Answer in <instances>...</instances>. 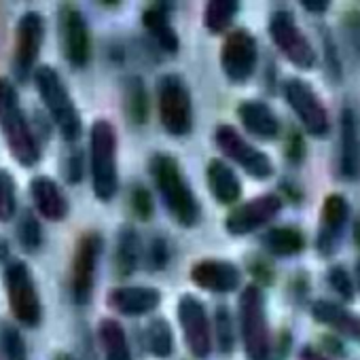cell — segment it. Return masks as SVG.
I'll return each mask as SVG.
<instances>
[{
    "mask_svg": "<svg viewBox=\"0 0 360 360\" xmlns=\"http://www.w3.org/2000/svg\"><path fill=\"white\" fill-rule=\"evenodd\" d=\"M322 37V49H324V64H326V72L330 75L333 81H339L343 77V68H341V58L337 53V45L335 39L328 30L320 32Z\"/></svg>",
    "mask_w": 360,
    "mask_h": 360,
    "instance_id": "obj_39",
    "label": "cell"
},
{
    "mask_svg": "<svg viewBox=\"0 0 360 360\" xmlns=\"http://www.w3.org/2000/svg\"><path fill=\"white\" fill-rule=\"evenodd\" d=\"M242 5L238 0H208L204 5V26L210 34H223L233 24Z\"/></svg>",
    "mask_w": 360,
    "mask_h": 360,
    "instance_id": "obj_30",
    "label": "cell"
},
{
    "mask_svg": "<svg viewBox=\"0 0 360 360\" xmlns=\"http://www.w3.org/2000/svg\"><path fill=\"white\" fill-rule=\"evenodd\" d=\"M89 169L91 189L98 202H112L119 191L117 129L110 121L98 119L89 129Z\"/></svg>",
    "mask_w": 360,
    "mask_h": 360,
    "instance_id": "obj_3",
    "label": "cell"
},
{
    "mask_svg": "<svg viewBox=\"0 0 360 360\" xmlns=\"http://www.w3.org/2000/svg\"><path fill=\"white\" fill-rule=\"evenodd\" d=\"M356 282H358V292H360V259L356 261Z\"/></svg>",
    "mask_w": 360,
    "mask_h": 360,
    "instance_id": "obj_47",
    "label": "cell"
},
{
    "mask_svg": "<svg viewBox=\"0 0 360 360\" xmlns=\"http://www.w3.org/2000/svg\"><path fill=\"white\" fill-rule=\"evenodd\" d=\"M18 242L26 252H37L43 244V229L41 221L32 210H24L20 221H18Z\"/></svg>",
    "mask_w": 360,
    "mask_h": 360,
    "instance_id": "obj_33",
    "label": "cell"
},
{
    "mask_svg": "<svg viewBox=\"0 0 360 360\" xmlns=\"http://www.w3.org/2000/svg\"><path fill=\"white\" fill-rule=\"evenodd\" d=\"M206 180L208 189L217 204L221 206H233L242 198V180L238 178L236 169L223 161V159H210L206 167Z\"/></svg>",
    "mask_w": 360,
    "mask_h": 360,
    "instance_id": "obj_23",
    "label": "cell"
},
{
    "mask_svg": "<svg viewBox=\"0 0 360 360\" xmlns=\"http://www.w3.org/2000/svg\"><path fill=\"white\" fill-rule=\"evenodd\" d=\"M146 345L153 356L167 358L174 352V333L165 318H153L146 326Z\"/></svg>",
    "mask_w": 360,
    "mask_h": 360,
    "instance_id": "obj_31",
    "label": "cell"
},
{
    "mask_svg": "<svg viewBox=\"0 0 360 360\" xmlns=\"http://www.w3.org/2000/svg\"><path fill=\"white\" fill-rule=\"evenodd\" d=\"M83 172H85V155H83L81 146L70 144L64 155V161H62L64 180L68 185H79L83 180Z\"/></svg>",
    "mask_w": 360,
    "mask_h": 360,
    "instance_id": "obj_35",
    "label": "cell"
},
{
    "mask_svg": "<svg viewBox=\"0 0 360 360\" xmlns=\"http://www.w3.org/2000/svg\"><path fill=\"white\" fill-rule=\"evenodd\" d=\"M30 195L37 214H41L49 223H60L68 217L70 204L62 187L49 176H34L30 183Z\"/></svg>",
    "mask_w": 360,
    "mask_h": 360,
    "instance_id": "obj_21",
    "label": "cell"
},
{
    "mask_svg": "<svg viewBox=\"0 0 360 360\" xmlns=\"http://www.w3.org/2000/svg\"><path fill=\"white\" fill-rule=\"evenodd\" d=\"M0 134L22 167H34L41 161V140L22 108L15 83L7 77H0Z\"/></svg>",
    "mask_w": 360,
    "mask_h": 360,
    "instance_id": "obj_2",
    "label": "cell"
},
{
    "mask_svg": "<svg viewBox=\"0 0 360 360\" xmlns=\"http://www.w3.org/2000/svg\"><path fill=\"white\" fill-rule=\"evenodd\" d=\"M142 259V244H140V236L134 227L125 225L119 229L117 236V250H115V267H117V276L121 278H129Z\"/></svg>",
    "mask_w": 360,
    "mask_h": 360,
    "instance_id": "obj_28",
    "label": "cell"
},
{
    "mask_svg": "<svg viewBox=\"0 0 360 360\" xmlns=\"http://www.w3.org/2000/svg\"><path fill=\"white\" fill-rule=\"evenodd\" d=\"M104 250V238L98 231H87L81 236L72 257L70 271V292L77 305H87L94 297L98 263Z\"/></svg>",
    "mask_w": 360,
    "mask_h": 360,
    "instance_id": "obj_11",
    "label": "cell"
},
{
    "mask_svg": "<svg viewBox=\"0 0 360 360\" xmlns=\"http://www.w3.org/2000/svg\"><path fill=\"white\" fill-rule=\"evenodd\" d=\"M328 284L333 288V292L341 299V301H354L356 297V282L352 280L349 271L341 265H335L328 269Z\"/></svg>",
    "mask_w": 360,
    "mask_h": 360,
    "instance_id": "obj_36",
    "label": "cell"
},
{
    "mask_svg": "<svg viewBox=\"0 0 360 360\" xmlns=\"http://www.w3.org/2000/svg\"><path fill=\"white\" fill-rule=\"evenodd\" d=\"M148 172L167 214L180 227H195L202 221V204L191 189L178 159L167 153H157L150 157Z\"/></svg>",
    "mask_w": 360,
    "mask_h": 360,
    "instance_id": "obj_1",
    "label": "cell"
},
{
    "mask_svg": "<svg viewBox=\"0 0 360 360\" xmlns=\"http://www.w3.org/2000/svg\"><path fill=\"white\" fill-rule=\"evenodd\" d=\"M339 174L349 183L360 176V123L349 106L339 117Z\"/></svg>",
    "mask_w": 360,
    "mask_h": 360,
    "instance_id": "obj_19",
    "label": "cell"
},
{
    "mask_svg": "<svg viewBox=\"0 0 360 360\" xmlns=\"http://www.w3.org/2000/svg\"><path fill=\"white\" fill-rule=\"evenodd\" d=\"M284 155L288 159V163L292 165H301L303 159H305V140H303V134L292 129L286 138V146H284Z\"/></svg>",
    "mask_w": 360,
    "mask_h": 360,
    "instance_id": "obj_41",
    "label": "cell"
},
{
    "mask_svg": "<svg viewBox=\"0 0 360 360\" xmlns=\"http://www.w3.org/2000/svg\"><path fill=\"white\" fill-rule=\"evenodd\" d=\"M3 282L15 320L28 328H37L43 320V303L28 263L22 259H9L3 269Z\"/></svg>",
    "mask_w": 360,
    "mask_h": 360,
    "instance_id": "obj_6",
    "label": "cell"
},
{
    "mask_svg": "<svg viewBox=\"0 0 360 360\" xmlns=\"http://www.w3.org/2000/svg\"><path fill=\"white\" fill-rule=\"evenodd\" d=\"M301 7L311 15H324L330 7L328 0H301Z\"/></svg>",
    "mask_w": 360,
    "mask_h": 360,
    "instance_id": "obj_43",
    "label": "cell"
},
{
    "mask_svg": "<svg viewBox=\"0 0 360 360\" xmlns=\"http://www.w3.org/2000/svg\"><path fill=\"white\" fill-rule=\"evenodd\" d=\"M240 333L248 360H269L271 356V333L267 322V303L265 292L257 284H248L242 288L240 303Z\"/></svg>",
    "mask_w": 360,
    "mask_h": 360,
    "instance_id": "obj_5",
    "label": "cell"
},
{
    "mask_svg": "<svg viewBox=\"0 0 360 360\" xmlns=\"http://www.w3.org/2000/svg\"><path fill=\"white\" fill-rule=\"evenodd\" d=\"M250 271H252V278H255V284H257V286H261V284H271V282H274V271H271V267L265 265L263 261L255 263V265L250 267Z\"/></svg>",
    "mask_w": 360,
    "mask_h": 360,
    "instance_id": "obj_42",
    "label": "cell"
},
{
    "mask_svg": "<svg viewBox=\"0 0 360 360\" xmlns=\"http://www.w3.org/2000/svg\"><path fill=\"white\" fill-rule=\"evenodd\" d=\"M129 208L138 217V221H150L155 212V204L150 191L144 185H134L129 189Z\"/></svg>",
    "mask_w": 360,
    "mask_h": 360,
    "instance_id": "obj_38",
    "label": "cell"
},
{
    "mask_svg": "<svg viewBox=\"0 0 360 360\" xmlns=\"http://www.w3.org/2000/svg\"><path fill=\"white\" fill-rule=\"evenodd\" d=\"M18 214V183L15 176L0 167V225L11 223Z\"/></svg>",
    "mask_w": 360,
    "mask_h": 360,
    "instance_id": "obj_32",
    "label": "cell"
},
{
    "mask_svg": "<svg viewBox=\"0 0 360 360\" xmlns=\"http://www.w3.org/2000/svg\"><path fill=\"white\" fill-rule=\"evenodd\" d=\"M191 282L214 295H229L240 290L242 271L233 261L227 259H204L191 267Z\"/></svg>",
    "mask_w": 360,
    "mask_h": 360,
    "instance_id": "obj_18",
    "label": "cell"
},
{
    "mask_svg": "<svg viewBox=\"0 0 360 360\" xmlns=\"http://www.w3.org/2000/svg\"><path fill=\"white\" fill-rule=\"evenodd\" d=\"M178 322L189 352L204 360L212 352V328L206 305L195 295H183L178 301Z\"/></svg>",
    "mask_w": 360,
    "mask_h": 360,
    "instance_id": "obj_16",
    "label": "cell"
},
{
    "mask_svg": "<svg viewBox=\"0 0 360 360\" xmlns=\"http://www.w3.org/2000/svg\"><path fill=\"white\" fill-rule=\"evenodd\" d=\"M238 119L242 127L259 140H274L280 134V119L263 100H244L238 106Z\"/></svg>",
    "mask_w": 360,
    "mask_h": 360,
    "instance_id": "obj_22",
    "label": "cell"
},
{
    "mask_svg": "<svg viewBox=\"0 0 360 360\" xmlns=\"http://www.w3.org/2000/svg\"><path fill=\"white\" fill-rule=\"evenodd\" d=\"M121 100L125 119L131 125H144L148 121V91L140 77H125L121 85Z\"/></svg>",
    "mask_w": 360,
    "mask_h": 360,
    "instance_id": "obj_27",
    "label": "cell"
},
{
    "mask_svg": "<svg viewBox=\"0 0 360 360\" xmlns=\"http://www.w3.org/2000/svg\"><path fill=\"white\" fill-rule=\"evenodd\" d=\"M159 121L165 134L183 138L193 129V98L183 77L163 75L157 83Z\"/></svg>",
    "mask_w": 360,
    "mask_h": 360,
    "instance_id": "obj_7",
    "label": "cell"
},
{
    "mask_svg": "<svg viewBox=\"0 0 360 360\" xmlns=\"http://www.w3.org/2000/svg\"><path fill=\"white\" fill-rule=\"evenodd\" d=\"M142 26L146 28L148 37L153 39V43L161 51H165L169 56H176L180 51V37L172 28L167 5L155 3V5L146 7L144 13H142Z\"/></svg>",
    "mask_w": 360,
    "mask_h": 360,
    "instance_id": "obj_24",
    "label": "cell"
},
{
    "mask_svg": "<svg viewBox=\"0 0 360 360\" xmlns=\"http://www.w3.org/2000/svg\"><path fill=\"white\" fill-rule=\"evenodd\" d=\"M354 242H356V246L360 248V221L354 225Z\"/></svg>",
    "mask_w": 360,
    "mask_h": 360,
    "instance_id": "obj_46",
    "label": "cell"
},
{
    "mask_svg": "<svg viewBox=\"0 0 360 360\" xmlns=\"http://www.w3.org/2000/svg\"><path fill=\"white\" fill-rule=\"evenodd\" d=\"M299 360H330V358L326 354L318 352L316 347H303L299 354Z\"/></svg>",
    "mask_w": 360,
    "mask_h": 360,
    "instance_id": "obj_44",
    "label": "cell"
},
{
    "mask_svg": "<svg viewBox=\"0 0 360 360\" xmlns=\"http://www.w3.org/2000/svg\"><path fill=\"white\" fill-rule=\"evenodd\" d=\"M106 303L121 316H146L161 305V290L155 286H115L108 290Z\"/></svg>",
    "mask_w": 360,
    "mask_h": 360,
    "instance_id": "obj_20",
    "label": "cell"
},
{
    "mask_svg": "<svg viewBox=\"0 0 360 360\" xmlns=\"http://www.w3.org/2000/svg\"><path fill=\"white\" fill-rule=\"evenodd\" d=\"M349 221V204L341 193H330L322 202L316 248L320 257H333L339 250V244L345 233V225Z\"/></svg>",
    "mask_w": 360,
    "mask_h": 360,
    "instance_id": "obj_17",
    "label": "cell"
},
{
    "mask_svg": "<svg viewBox=\"0 0 360 360\" xmlns=\"http://www.w3.org/2000/svg\"><path fill=\"white\" fill-rule=\"evenodd\" d=\"M58 30L68 64L72 68H85L91 60V34L83 13L75 5L64 3L58 7Z\"/></svg>",
    "mask_w": 360,
    "mask_h": 360,
    "instance_id": "obj_14",
    "label": "cell"
},
{
    "mask_svg": "<svg viewBox=\"0 0 360 360\" xmlns=\"http://www.w3.org/2000/svg\"><path fill=\"white\" fill-rule=\"evenodd\" d=\"M0 347L7 360H26V345L15 326L5 324L0 328Z\"/></svg>",
    "mask_w": 360,
    "mask_h": 360,
    "instance_id": "obj_37",
    "label": "cell"
},
{
    "mask_svg": "<svg viewBox=\"0 0 360 360\" xmlns=\"http://www.w3.org/2000/svg\"><path fill=\"white\" fill-rule=\"evenodd\" d=\"M261 246L274 257H297L305 250L307 242L297 227H271L261 236Z\"/></svg>",
    "mask_w": 360,
    "mask_h": 360,
    "instance_id": "obj_26",
    "label": "cell"
},
{
    "mask_svg": "<svg viewBox=\"0 0 360 360\" xmlns=\"http://www.w3.org/2000/svg\"><path fill=\"white\" fill-rule=\"evenodd\" d=\"M9 261V244L5 238H0V263H7Z\"/></svg>",
    "mask_w": 360,
    "mask_h": 360,
    "instance_id": "obj_45",
    "label": "cell"
},
{
    "mask_svg": "<svg viewBox=\"0 0 360 360\" xmlns=\"http://www.w3.org/2000/svg\"><path fill=\"white\" fill-rule=\"evenodd\" d=\"M214 144L223 153V157L233 161L255 180H269L276 172L271 157L248 142L240 134V129L229 123H223L214 129Z\"/></svg>",
    "mask_w": 360,
    "mask_h": 360,
    "instance_id": "obj_8",
    "label": "cell"
},
{
    "mask_svg": "<svg viewBox=\"0 0 360 360\" xmlns=\"http://www.w3.org/2000/svg\"><path fill=\"white\" fill-rule=\"evenodd\" d=\"M311 316L316 322H320L354 341H360V318L354 311L345 309L343 305H339L335 301L318 299L311 305Z\"/></svg>",
    "mask_w": 360,
    "mask_h": 360,
    "instance_id": "obj_25",
    "label": "cell"
},
{
    "mask_svg": "<svg viewBox=\"0 0 360 360\" xmlns=\"http://www.w3.org/2000/svg\"><path fill=\"white\" fill-rule=\"evenodd\" d=\"M56 360H75V358H72L70 354H66V352H62V354H58V356H56Z\"/></svg>",
    "mask_w": 360,
    "mask_h": 360,
    "instance_id": "obj_48",
    "label": "cell"
},
{
    "mask_svg": "<svg viewBox=\"0 0 360 360\" xmlns=\"http://www.w3.org/2000/svg\"><path fill=\"white\" fill-rule=\"evenodd\" d=\"M32 79H34L37 91L47 108L51 123H56L62 138L68 144H77L83 134V119H81V112H79L66 83L58 75V70L45 64V66L37 68Z\"/></svg>",
    "mask_w": 360,
    "mask_h": 360,
    "instance_id": "obj_4",
    "label": "cell"
},
{
    "mask_svg": "<svg viewBox=\"0 0 360 360\" xmlns=\"http://www.w3.org/2000/svg\"><path fill=\"white\" fill-rule=\"evenodd\" d=\"M214 337L219 343V349L223 354H231L236 347V330H233V318L227 305H219L214 314Z\"/></svg>",
    "mask_w": 360,
    "mask_h": 360,
    "instance_id": "obj_34",
    "label": "cell"
},
{
    "mask_svg": "<svg viewBox=\"0 0 360 360\" xmlns=\"http://www.w3.org/2000/svg\"><path fill=\"white\" fill-rule=\"evenodd\" d=\"M269 37L278 51L299 70H311L318 62V53L301 32L295 15L288 9H276L269 18Z\"/></svg>",
    "mask_w": 360,
    "mask_h": 360,
    "instance_id": "obj_9",
    "label": "cell"
},
{
    "mask_svg": "<svg viewBox=\"0 0 360 360\" xmlns=\"http://www.w3.org/2000/svg\"><path fill=\"white\" fill-rule=\"evenodd\" d=\"M98 337H100L106 360H134L129 343H127V335L117 320L104 318L98 326Z\"/></svg>",
    "mask_w": 360,
    "mask_h": 360,
    "instance_id": "obj_29",
    "label": "cell"
},
{
    "mask_svg": "<svg viewBox=\"0 0 360 360\" xmlns=\"http://www.w3.org/2000/svg\"><path fill=\"white\" fill-rule=\"evenodd\" d=\"M169 261V244L163 238H153L146 250V263L150 271H161Z\"/></svg>",
    "mask_w": 360,
    "mask_h": 360,
    "instance_id": "obj_40",
    "label": "cell"
},
{
    "mask_svg": "<svg viewBox=\"0 0 360 360\" xmlns=\"http://www.w3.org/2000/svg\"><path fill=\"white\" fill-rule=\"evenodd\" d=\"M45 41V20L37 11H26L18 22L13 77L18 83H26L37 72V62Z\"/></svg>",
    "mask_w": 360,
    "mask_h": 360,
    "instance_id": "obj_13",
    "label": "cell"
},
{
    "mask_svg": "<svg viewBox=\"0 0 360 360\" xmlns=\"http://www.w3.org/2000/svg\"><path fill=\"white\" fill-rule=\"evenodd\" d=\"M284 208V202L278 193H263L248 200L246 204L231 210L225 219V231L233 238L250 236L267 227Z\"/></svg>",
    "mask_w": 360,
    "mask_h": 360,
    "instance_id": "obj_15",
    "label": "cell"
},
{
    "mask_svg": "<svg viewBox=\"0 0 360 360\" xmlns=\"http://www.w3.org/2000/svg\"><path fill=\"white\" fill-rule=\"evenodd\" d=\"M259 64V47L257 39L244 30H231L221 47V70L233 85H244L257 72Z\"/></svg>",
    "mask_w": 360,
    "mask_h": 360,
    "instance_id": "obj_12",
    "label": "cell"
},
{
    "mask_svg": "<svg viewBox=\"0 0 360 360\" xmlns=\"http://www.w3.org/2000/svg\"><path fill=\"white\" fill-rule=\"evenodd\" d=\"M282 94H284L288 106L292 108L295 117L299 119L301 127L309 136H314V138L328 136V131H330L328 110H326L320 96L314 91V87L309 83H305L299 77H290V79L284 81Z\"/></svg>",
    "mask_w": 360,
    "mask_h": 360,
    "instance_id": "obj_10",
    "label": "cell"
}]
</instances>
